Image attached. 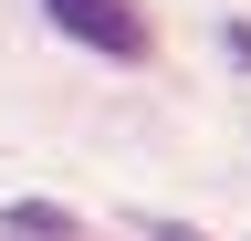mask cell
I'll use <instances>...</instances> for the list:
<instances>
[{
	"label": "cell",
	"instance_id": "cell-1",
	"mask_svg": "<svg viewBox=\"0 0 251 241\" xmlns=\"http://www.w3.org/2000/svg\"><path fill=\"white\" fill-rule=\"evenodd\" d=\"M42 21H52L63 42L105 53V63H136V53H157V32H147V11H136V0H42Z\"/></svg>",
	"mask_w": 251,
	"mask_h": 241
},
{
	"label": "cell",
	"instance_id": "cell-2",
	"mask_svg": "<svg viewBox=\"0 0 251 241\" xmlns=\"http://www.w3.org/2000/svg\"><path fill=\"white\" fill-rule=\"evenodd\" d=\"M0 231H11V241H84V220H74L63 199H11V210H0Z\"/></svg>",
	"mask_w": 251,
	"mask_h": 241
},
{
	"label": "cell",
	"instance_id": "cell-3",
	"mask_svg": "<svg viewBox=\"0 0 251 241\" xmlns=\"http://www.w3.org/2000/svg\"><path fill=\"white\" fill-rule=\"evenodd\" d=\"M220 53H230V63L251 74V21H230V32H220Z\"/></svg>",
	"mask_w": 251,
	"mask_h": 241
},
{
	"label": "cell",
	"instance_id": "cell-4",
	"mask_svg": "<svg viewBox=\"0 0 251 241\" xmlns=\"http://www.w3.org/2000/svg\"><path fill=\"white\" fill-rule=\"evenodd\" d=\"M147 241H199V231H188V220H147Z\"/></svg>",
	"mask_w": 251,
	"mask_h": 241
}]
</instances>
